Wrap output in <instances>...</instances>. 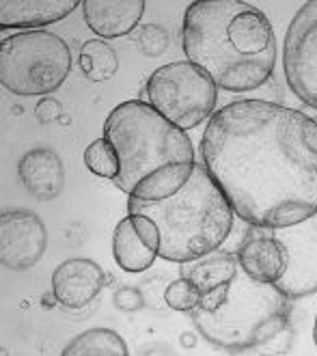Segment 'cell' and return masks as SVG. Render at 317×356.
<instances>
[{"label":"cell","instance_id":"obj_4","mask_svg":"<svg viewBox=\"0 0 317 356\" xmlns=\"http://www.w3.org/2000/svg\"><path fill=\"white\" fill-rule=\"evenodd\" d=\"M130 214L149 216L160 229V257L175 264L195 261L218 250L236 222V212L220 186L197 164L181 191L162 201H140L130 197Z\"/></svg>","mask_w":317,"mask_h":356},{"label":"cell","instance_id":"obj_20","mask_svg":"<svg viewBox=\"0 0 317 356\" xmlns=\"http://www.w3.org/2000/svg\"><path fill=\"white\" fill-rule=\"evenodd\" d=\"M84 164L87 169L104 179H117L119 175V158L113 145L101 138H95L87 149H84Z\"/></svg>","mask_w":317,"mask_h":356},{"label":"cell","instance_id":"obj_22","mask_svg":"<svg viewBox=\"0 0 317 356\" xmlns=\"http://www.w3.org/2000/svg\"><path fill=\"white\" fill-rule=\"evenodd\" d=\"M138 41H140V50L147 56H160L168 48V33L158 24H145Z\"/></svg>","mask_w":317,"mask_h":356},{"label":"cell","instance_id":"obj_1","mask_svg":"<svg viewBox=\"0 0 317 356\" xmlns=\"http://www.w3.org/2000/svg\"><path fill=\"white\" fill-rule=\"evenodd\" d=\"M201 156L246 225L289 227L317 212V121L302 111L231 102L209 119Z\"/></svg>","mask_w":317,"mask_h":356},{"label":"cell","instance_id":"obj_15","mask_svg":"<svg viewBox=\"0 0 317 356\" xmlns=\"http://www.w3.org/2000/svg\"><path fill=\"white\" fill-rule=\"evenodd\" d=\"M76 7H82V3L78 0H3L0 26L41 31L74 13Z\"/></svg>","mask_w":317,"mask_h":356},{"label":"cell","instance_id":"obj_17","mask_svg":"<svg viewBox=\"0 0 317 356\" xmlns=\"http://www.w3.org/2000/svg\"><path fill=\"white\" fill-rule=\"evenodd\" d=\"M113 255L121 270L125 272H145L152 268L156 257L160 255L156 248L147 244L132 225V218L125 216L117 227L113 236Z\"/></svg>","mask_w":317,"mask_h":356},{"label":"cell","instance_id":"obj_26","mask_svg":"<svg viewBox=\"0 0 317 356\" xmlns=\"http://www.w3.org/2000/svg\"><path fill=\"white\" fill-rule=\"evenodd\" d=\"M313 339H315V346H317V318H315V328H313Z\"/></svg>","mask_w":317,"mask_h":356},{"label":"cell","instance_id":"obj_21","mask_svg":"<svg viewBox=\"0 0 317 356\" xmlns=\"http://www.w3.org/2000/svg\"><path fill=\"white\" fill-rule=\"evenodd\" d=\"M164 302L173 311L190 313V311H195L201 305V291L190 279L179 277L164 289Z\"/></svg>","mask_w":317,"mask_h":356},{"label":"cell","instance_id":"obj_19","mask_svg":"<svg viewBox=\"0 0 317 356\" xmlns=\"http://www.w3.org/2000/svg\"><path fill=\"white\" fill-rule=\"evenodd\" d=\"M80 70L93 82H106L111 80L119 70V58L111 44L101 39H91L80 48Z\"/></svg>","mask_w":317,"mask_h":356},{"label":"cell","instance_id":"obj_23","mask_svg":"<svg viewBox=\"0 0 317 356\" xmlns=\"http://www.w3.org/2000/svg\"><path fill=\"white\" fill-rule=\"evenodd\" d=\"M115 307L125 311V313H132V311H138L145 307V296L140 294V291L136 287H121L115 291Z\"/></svg>","mask_w":317,"mask_h":356},{"label":"cell","instance_id":"obj_11","mask_svg":"<svg viewBox=\"0 0 317 356\" xmlns=\"http://www.w3.org/2000/svg\"><path fill=\"white\" fill-rule=\"evenodd\" d=\"M287 250L268 227H252L238 246V264L257 283H277L287 270Z\"/></svg>","mask_w":317,"mask_h":356},{"label":"cell","instance_id":"obj_5","mask_svg":"<svg viewBox=\"0 0 317 356\" xmlns=\"http://www.w3.org/2000/svg\"><path fill=\"white\" fill-rule=\"evenodd\" d=\"M289 296L277 283L252 281L242 268L229 283L227 300L216 311H190L201 337L227 352H246L283 334Z\"/></svg>","mask_w":317,"mask_h":356},{"label":"cell","instance_id":"obj_12","mask_svg":"<svg viewBox=\"0 0 317 356\" xmlns=\"http://www.w3.org/2000/svg\"><path fill=\"white\" fill-rule=\"evenodd\" d=\"M104 287V270L93 259H67L52 272V291L60 307L82 309L91 305Z\"/></svg>","mask_w":317,"mask_h":356},{"label":"cell","instance_id":"obj_8","mask_svg":"<svg viewBox=\"0 0 317 356\" xmlns=\"http://www.w3.org/2000/svg\"><path fill=\"white\" fill-rule=\"evenodd\" d=\"M283 70L295 97L317 111V0L304 3L285 35Z\"/></svg>","mask_w":317,"mask_h":356},{"label":"cell","instance_id":"obj_25","mask_svg":"<svg viewBox=\"0 0 317 356\" xmlns=\"http://www.w3.org/2000/svg\"><path fill=\"white\" fill-rule=\"evenodd\" d=\"M227 291H229V283L227 285H220L216 289L207 291V294L201 296V305L197 309H203V311H216L225 300H227Z\"/></svg>","mask_w":317,"mask_h":356},{"label":"cell","instance_id":"obj_18","mask_svg":"<svg viewBox=\"0 0 317 356\" xmlns=\"http://www.w3.org/2000/svg\"><path fill=\"white\" fill-rule=\"evenodd\" d=\"M63 356H128V343L121 334L111 328H91L78 334L70 346L60 352Z\"/></svg>","mask_w":317,"mask_h":356},{"label":"cell","instance_id":"obj_10","mask_svg":"<svg viewBox=\"0 0 317 356\" xmlns=\"http://www.w3.org/2000/svg\"><path fill=\"white\" fill-rule=\"evenodd\" d=\"M46 225L31 209H5L0 214V264L24 272L37 266L46 253Z\"/></svg>","mask_w":317,"mask_h":356},{"label":"cell","instance_id":"obj_2","mask_svg":"<svg viewBox=\"0 0 317 356\" xmlns=\"http://www.w3.org/2000/svg\"><path fill=\"white\" fill-rule=\"evenodd\" d=\"M181 44L186 58L229 93L263 87L279 56L270 19L242 0L193 3L184 15Z\"/></svg>","mask_w":317,"mask_h":356},{"label":"cell","instance_id":"obj_6","mask_svg":"<svg viewBox=\"0 0 317 356\" xmlns=\"http://www.w3.org/2000/svg\"><path fill=\"white\" fill-rule=\"evenodd\" d=\"M72 70L70 46L48 31H24L0 44V85L15 95L54 93Z\"/></svg>","mask_w":317,"mask_h":356},{"label":"cell","instance_id":"obj_16","mask_svg":"<svg viewBox=\"0 0 317 356\" xmlns=\"http://www.w3.org/2000/svg\"><path fill=\"white\" fill-rule=\"evenodd\" d=\"M238 268V255L227 253V250H214V253H207L195 261H188L181 268V277L193 281L203 296L207 291L234 281Z\"/></svg>","mask_w":317,"mask_h":356},{"label":"cell","instance_id":"obj_3","mask_svg":"<svg viewBox=\"0 0 317 356\" xmlns=\"http://www.w3.org/2000/svg\"><path fill=\"white\" fill-rule=\"evenodd\" d=\"M104 138L119 158L117 186L134 199H168L195 173L193 140L149 102L130 99L115 106L104 121Z\"/></svg>","mask_w":317,"mask_h":356},{"label":"cell","instance_id":"obj_14","mask_svg":"<svg viewBox=\"0 0 317 356\" xmlns=\"http://www.w3.org/2000/svg\"><path fill=\"white\" fill-rule=\"evenodd\" d=\"M145 0H84V19L87 26L104 37H123L136 29L145 13Z\"/></svg>","mask_w":317,"mask_h":356},{"label":"cell","instance_id":"obj_24","mask_svg":"<svg viewBox=\"0 0 317 356\" xmlns=\"http://www.w3.org/2000/svg\"><path fill=\"white\" fill-rule=\"evenodd\" d=\"M60 104L54 97H41V102L37 104V119L41 123H52L60 117Z\"/></svg>","mask_w":317,"mask_h":356},{"label":"cell","instance_id":"obj_13","mask_svg":"<svg viewBox=\"0 0 317 356\" xmlns=\"http://www.w3.org/2000/svg\"><path fill=\"white\" fill-rule=\"evenodd\" d=\"M19 181L37 201H54L65 188V164L50 147H35L17 162Z\"/></svg>","mask_w":317,"mask_h":356},{"label":"cell","instance_id":"obj_7","mask_svg":"<svg viewBox=\"0 0 317 356\" xmlns=\"http://www.w3.org/2000/svg\"><path fill=\"white\" fill-rule=\"evenodd\" d=\"M147 102L181 130L197 128L214 117L218 87L199 65L177 60L158 67L147 80Z\"/></svg>","mask_w":317,"mask_h":356},{"label":"cell","instance_id":"obj_9","mask_svg":"<svg viewBox=\"0 0 317 356\" xmlns=\"http://www.w3.org/2000/svg\"><path fill=\"white\" fill-rule=\"evenodd\" d=\"M272 236L285 246L289 257L277 285L291 300L317 294V212L295 225L272 229Z\"/></svg>","mask_w":317,"mask_h":356}]
</instances>
